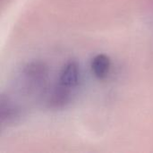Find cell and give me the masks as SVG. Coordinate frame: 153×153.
<instances>
[{"label": "cell", "instance_id": "cell-4", "mask_svg": "<svg viewBox=\"0 0 153 153\" xmlns=\"http://www.w3.org/2000/svg\"><path fill=\"white\" fill-rule=\"evenodd\" d=\"M91 71L93 74L98 79H105L110 71L111 63L108 56H107L104 54H100L94 56V58L91 61Z\"/></svg>", "mask_w": 153, "mask_h": 153}, {"label": "cell", "instance_id": "cell-3", "mask_svg": "<svg viewBox=\"0 0 153 153\" xmlns=\"http://www.w3.org/2000/svg\"><path fill=\"white\" fill-rule=\"evenodd\" d=\"M1 121L3 125L15 123L21 116V109L10 98L2 95L1 97Z\"/></svg>", "mask_w": 153, "mask_h": 153}, {"label": "cell", "instance_id": "cell-1", "mask_svg": "<svg viewBox=\"0 0 153 153\" xmlns=\"http://www.w3.org/2000/svg\"><path fill=\"white\" fill-rule=\"evenodd\" d=\"M81 81L78 64L70 61L62 68L57 82L48 96V104L52 108H62L68 104L74 95Z\"/></svg>", "mask_w": 153, "mask_h": 153}, {"label": "cell", "instance_id": "cell-2", "mask_svg": "<svg viewBox=\"0 0 153 153\" xmlns=\"http://www.w3.org/2000/svg\"><path fill=\"white\" fill-rule=\"evenodd\" d=\"M48 78V66L40 61L27 64L21 74V91L29 96H39L46 90Z\"/></svg>", "mask_w": 153, "mask_h": 153}]
</instances>
